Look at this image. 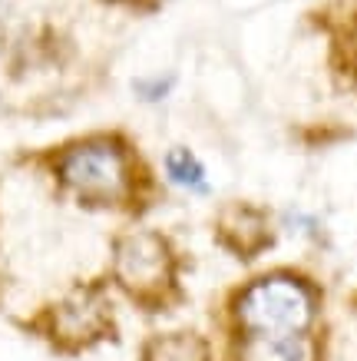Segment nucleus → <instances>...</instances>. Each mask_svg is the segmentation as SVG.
Instances as JSON below:
<instances>
[{"mask_svg": "<svg viewBox=\"0 0 357 361\" xmlns=\"http://www.w3.org/2000/svg\"><path fill=\"white\" fill-rule=\"evenodd\" d=\"M238 315L245 329L265 338L301 335L311 322V295L294 279H265L242 295Z\"/></svg>", "mask_w": 357, "mask_h": 361, "instance_id": "f257e3e1", "label": "nucleus"}, {"mask_svg": "<svg viewBox=\"0 0 357 361\" xmlns=\"http://www.w3.org/2000/svg\"><path fill=\"white\" fill-rule=\"evenodd\" d=\"M245 361H308V345L301 341V335H288V338L255 335V345L245 351Z\"/></svg>", "mask_w": 357, "mask_h": 361, "instance_id": "20e7f679", "label": "nucleus"}, {"mask_svg": "<svg viewBox=\"0 0 357 361\" xmlns=\"http://www.w3.org/2000/svg\"><path fill=\"white\" fill-rule=\"evenodd\" d=\"M60 173L66 186L89 199H116L126 189V159L113 142H87L70 149Z\"/></svg>", "mask_w": 357, "mask_h": 361, "instance_id": "f03ea898", "label": "nucleus"}, {"mask_svg": "<svg viewBox=\"0 0 357 361\" xmlns=\"http://www.w3.org/2000/svg\"><path fill=\"white\" fill-rule=\"evenodd\" d=\"M165 272H169V259H165V249L159 245V239L136 235L119 249V275L132 292L159 288L165 282Z\"/></svg>", "mask_w": 357, "mask_h": 361, "instance_id": "7ed1b4c3", "label": "nucleus"}, {"mask_svg": "<svg viewBox=\"0 0 357 361\" xmlns=\"http://www.w3.org/2000/svg\"><path fill=\"white\" fill-rule=\"evenodd\" d=\"M165 169H169V179H173V183H179V186H185V189H206V169H202V163H199L192 153H185V149L169 153Z\"/></svg>", "mask_w": 357, "mask_h": 361, "instance_id": "39448f33", "label": "nucleus"}]
</instances>
